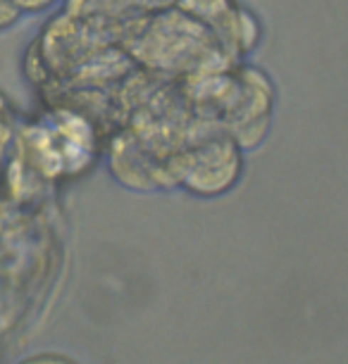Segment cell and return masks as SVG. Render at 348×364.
I'll return each mask as SVG.
<instances>
[{
	"label": "cell",
	"instance_id": "2",
	"mask_svg": "<svg viewBox=\"0 0 348 364\" xmlns=\"http://www.w3.org/2000/svg\"><path fill=\"white\" fill-rule=\"evenodd\" d=\"M15 8H26V10H41V8H48L53 0H10Z\"/></svg>",
	"mask_w": 348,
	"mask_h": 364
},
{
	"label": "cell",
	"instance_id": "1",
	"mask_svg": "<svg viewBox=\"0 0 348 364\" xmlns=\"http://www.w3.org/2000/svg\"><path fill=\"white\" fill-rule=\"evenodd\" d=\"M15 15H17L15 5H12L10 0H0V26L12 22V19H15Z\"/></svg>",
	"mask_w": 348,
	"mask_h": 364
},
{
	"label": "cell",
	"instance_id": "3",
	"mask_svg": "<svg viewBox=\"0 0 348 364\" xmlns=\"http://www.w3.org/2000/svg\"><path fill=\"white\" fill-rule=\"evenodd\" d=\"M24 364H74L65 357H56V355H41V357H33V360L24 362Z\"/></svg>",
	"mask_w": 348,
	"mask_h": 364
}]
</instances>
